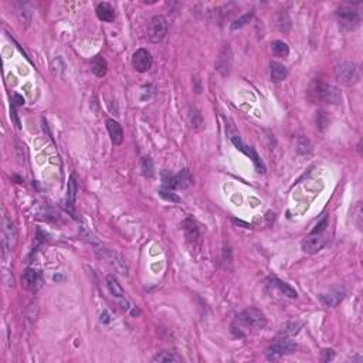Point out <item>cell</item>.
Here are the masks:
<instances>
[{"instance_id": "d590c367", "label": "cell", "mask_w": 363, "mask_h": 363, "mask_svg": "<svg viewBox=\"0 0 363 363\" xmlns=\"http://www.w3.org/2000/svg\"><path fill=\"white\" fill-rule=\"evenodd\" d=\"M111 319H110V315H108V312H104V313H101V322H104V324H108Z\"/></svg>"}, {"instance_id": "9c48e42d", "label": "cell", "mask_w": 363, "mask_h": 363, "mask_svg": "<svg viewBox=\"0 0 363 363\" xmlns=\"http://www.w3.org/2000/svg\"><path fill=\"white\" fill-rule=\"evenodd\" d=\"M97 252L100 254L101 258H104L118 274L124 277L128 276V265H126L125 260L122 258L121 254H118L113 250H108V249H100V250H97Z\"/></svg>"}, {"instance_id": "8992f818", "label": "cell", "mask_w": 363, "mask_h": 363, "mask_svg": "<svg viewBox=\"0 0 363 363\" xmlns=\"http://www.w3.org/2000/svg\"><path fill=\"white\" fill-rule=\"evenodd\" d=\"M228 138L231 140V143H233L240 152H243L244 155H247V156L250 158L251 161H252V163H254V166H255V170H257L258 173H265V166H264L263 161H261V158L258 156V153L254 150L252 146L246 145L237 134H230Z\"/></svg>"}, {"instance_id": "1f68e13d", "label": "cell", "mask_w": 363, "mask_h": 363, "mask_svg": "<svg viewBox=\"0 0 363 363\" xmlns=\"http://www.w3.org/2000/svg\"><path fill=\"white\" fill-rule=\"evenodd\" d=\"M334 358H335V352L332 351V349L322 351V361L324 362H331V361H334Z\"/></svg>"}, {"instance_id": "d6a6232c", "label": "cell", "mask_w": 363, "mask_h": 363, "mask_svg": "<svg viewBox=\"0 0 363 363\" xmlns=\"http://www.w3.org/2000/svg\"><path fill=\"white\" fill-rule=\"evenodd\" d=\"M23 104H25V98H23L22 95H19V94L13 95V100H12L13 107H22Z\"/></svg>"}, {"instance_id": "f546056e", "label": "cell", "mask_w": 363, "mask_h": 363, "mask_svg": "<svg viewBox=\"0 0 363 363\" xmlns=\"http://www.w3.org/2000/svg\"><path fill=\"white\" fill-rule=\"evenodd\" d=\"M159 195L162 196L163 199H166V200H170V201H175V203H177V201H180V199L176 196L175 193L172 192V190H169V189H162V190H159Z\"/></svg>"}, {"instance_id": "7a4b0ae2", "label": "cell", "mask_w": 363, "mask_h": 363, "mask_svg": "<svg viewBox=\"0 0 363 363\" xmlns=\"http://www.w3.org/2000/svg\"><path fill=\"white\" fill-rule=\"evenodd\" d=\"M336 17L340 28L345 31H353L361 26V14L351 6H340L336 10Z\"/></svg>"}, {"instance_id": "7402d4cb", "label": "cell", "mask_w": 363, "mask_h": 363, "mask_svg": "<svg viewBox=\"0 0 363 363\" xmlns=\"http://www.w3.org/2000/svg\"><path fill=\"white\" fill-rule=\"evenodd\" d=\"M152 361H153V362H182L183 359H182V356H179L176 352L165 351L161 352V353H158Z\"/></svg>"}, {"instance_id": "3957f363", "label": "cell", "mask_w": 363, "mask_h": 363, "mask_svg": "<svg viewBox=\"0 0 363 363\" xmlns=\"http://www.w3.org/2000/svg\"><path fill=\"white\" fill-rule=\"evenodd\" d=\"M17 244V228L9 217H3L1 223V247L3 255L6 257L9 252L14 250Z\"/></svg>"}, {"instance_id": "4dcf8cb0", "label": "cell", "mask_w": 363, "mask_h": 363, "mask_svg": "<svg viewBox=\"0 0 363 363\" xmlns=\"http://www.w3.org/2000/svg\"><path fill=\"white\" fill-rule=\"evenodd\" d=\"M311 152V145L309 142L305 138L300 139V145H298V153L301 155H305V153H309Z\"/></svg>"}, {"instance_id": "e575fe53", "label": "cell", "mask_w": 363, "mask_h": 363, "mask_svg": "<svg viewBox=\"0 0 363 363\" xmlns=\"http://www.w3.org/2000/svg\"><path fill=\"white\" fill-rule=\"evenodd\" d=\"M322 115H324V112L319 113V118H316V122H318V125H319L321 129H324L328 125V119H322Z\"/></svg>"}, {"instance_id": "f1b7e54d", "label": "cell", "mask_w": 363, "mask_h": 363, "mask_svg": "<svg viewBox=\"0 0 363 363\" xmlns=\"http://www.w3.org/2000/svg\"><path fill=\"white\" fill-rule=\"evenodd\" d=\"M142 172L145 176H149L152 177L153 176V162L150 158H143L142 161Z\"/></svg>"}, {"instance_id": "ac0fdd59", "label": "cell", "mask_w": 363, "mask_h": 363, "mask_svg": "<svg viewBox=\"0 0 363 363\" xmlns=\"http://www.w3.org/2000/svg\"><path fill=\"white\" fill-rule=\"evenodd\" d=\"M22 282H23V287L26 289H30V291H34L37 288L38 282H40V277H38V273L33 268H27L25 273H23V277H22Z\"/></svg>"}, {"instance_id": "277c9868", "label": "cell", "mask_w": 363, "mask_h": 363, "mask_svg": "<svg viewBox=\"0 0 363 363\" xmlns=\"http://www.w3.org/2000/svg\"><path fill=\"white\" fill-rule=\"evenodd\" d=\"M313 94L318 97V100L324 101L326 104H332V105H336L342 100V94L339 88L321 83V81L313 83Z\"/></svg>"}, {"instance_id": "52a82bcc", "label": "cell", "mask_w": 363, "mask_h": 363, "mask_svg": "<svg viewBox=\"0 0 363 363\" xmlns=\"http://www.w3.org/2000/svg\"><path fill=\"white\" fill-rule=\"evenodd\" d=\"M163 186L165 189L173 190V189H186L193 183V177L188 169H183L177 175H168L163 173Z\"/></svg>"}, {"instance_id": "d4e9b609", "label": "cell", "mask_w": 363, "mask_h": 363, "mask_svg": "<svg viewBox=\"0 0 363 363\" xmlns=\"http://www.w3.org/2000/svg\"><path fill=\"white\" fill-rule=\"evenodd\" d=\"M183 225H185L186 237H188L190 241H195L196 238L199 237V228H197V224H196L192 219H188Z\"/></svg>"}, {"instance_id": "5bb4252c", "label": "cell", "mask_w": 363, "mask_h": 363, "mask_svg": "<svg viewBox=\"0 0 363 363\" xmlns=\"http://www.w3.org/2000/svg\"><path fill=\"white\" fill-rule=\"evenodd\" d=\"M152 56L148 50L145 49H139L134 53L132 56V67L138 71V73H146L149 71L152 67Z\"/></svg>"}, {"instance_id": "603a6c76", "label": "cell", "mask_w": 363, "mask_h": 363, "mask_svg": "<svg viewBox=\"0 0 363 363\" xmlns=\"http://www.w3.org/2000/svg\"><path fill=\"white\" fill-rule=\"evenodd\" d=\"M77 182H75L74 176H70L68 179V188H67V204L70 207L74 206L75 196H77Z\"/></svg>"}, {"instance_id": "4fadbf2b", "label": "cell", "mask_w": 363, "mask_h": 363, "mask_svg": "<svg viewBox=\"0 0 363 363\" xmlns=\"http://www.w3.org/2000/svg\"><path fill=\"white\" fill-rule=\"evenodd\" d=\"M216 70L222 75H228L233 67V51L228 44L223 46V49L220 50L217 58H216Z\"/></svg>"}, {"instance_id": "ba28073f", "label": "cell", "mask_w": 363, "mask_h": 363, "mask_svg": "<svg viewBox=\"0 0 363 363\" xmlns=\"http://www.w3.org/2000/svg\"><path fill=\"white\" fill-rule=\"evenodd\" d=\"M107 285H108V289H110L111 295L113 297V300L116 301V304H118L122 309L129 311V309L132 308V304H131L129 298L126 297L125 291L122 289L121 284L118 282V279H116L113 276H107Z\"/></svg>"}, {"instance_id": "44dd1931", "label": "cell", "mask_w": 363, "mask_h": 363, "mask_svg": "<svg viewBox=\"0 0 363 363\" xmlns=\"http://www.w3.org/2000/svg\"><path fill=\"white\" fill-rule=\"evenodd\" d=\"M271 285L276 287L282 295H285V297H288V298H297V297H298L297 291L292 288L291 285H288L287 282H282L281 279L273 278V279H271Z\"/></svg>"}, {"instance_id": "9a60e30c", "label": "cell", "mask_w": 363, "mask_h": 363, "mask_svg": "<svg viewBox=\"0 0 363 363\" xmlns=\"http://www.w3.org/2000/svg\"><path fill=\"white\" fill-rule=\"evenodd\" d=\"M107 129L110 132V137L112 140L113 145H121L124 142V131H122V126L119 125L116 121L113 119H107Z\"/></svg>"}, {"instance_id": "836d02e7", "label": "cell", "mask_w": 363, "mask_h": 363, "mask_svg": "<svg viewBox=\"0 0 363 363\" xmlns=\"http://www.w3.org/2000/svg\"><path fill=\"white\" fill-rule=\"evenodd\" d=\"M10 116H12V119L14 121L16 126H17V128H22V125H20V119H19L17 112H16V107H13V105L12 108H10Z\"/></svg>"}, {"instance_id": "484cf974", "label": "cell", "mask_w": 363, "mask_h": 363, "mask_svg": "<svg viewBox=\"0 0 363 363\" xmlns=\"http://www.w3.org/2000/svg\"><path fill=\"white\" fill-rule=\"evenodd\" d=\"M302 328V324L301 322H288L285 325L281 328V334L282 335H287V336H294L297 335Z\"/></svg>"}, {"instance_id": "2e32d148", "label": "cell", "mask_w": 363, "mask_h": 363, "mask_svg": "<svg viewBox=\"0 0 363 363\" xmlns=\"http://www.w3.org/2000/svg\"><path fill=\"white\" fill-rule=\"evenodd\" d=\"M345 298V292L343 291H332V292H328V294H321L319 295V301L328 307V308H334L339 305L342 300Z\"/></svg>"}, {"instance_id": "cb8c5ba5", "label": "cell", "mask_w": 363, "mask_h": 363, "mask_svg": "<svg viewBox=\"0 0 363 363\" xmlns=\"http://www.w3.org/2000/svg\"><path fill=\"white\" fill-rule=\"evenodd\" d=\"M271 49H273V53L276 54L277 57H287L289 54V47L287 43L281 41V40H276L273 41L271 44Z\"/></svg>"}, {"instance_id": "7c38bea8", "label": "cell", "mask_w": 363, "mask_h": 363, "mask_svg": "<svg viewBox=\"0 0 363 363\" xmlns=\"http://www.w3.org/2000/svg\"><path fill=\"white\" fill-rule=\"evenodd\" d=\"M297 349V345H295V342H292V340H289V339L284 338V339H278L276 340L271 346H270V349H268V359H278L279 356H282V355H289V353H292V352Z\"/></svg>"}, {"instance_id": "e0dca14e", "label": "cell", "mask_w": 363, "mask_h": 363, "mask_svg": "<svg viewBox=\"0 0 363 363\" xmlns=\"http://www.w3.org/2000/svg\"><path fill=\"white\" fill-rule=\"evenodd\" d=\"M95 12H97L98 19L102 20V22L111 23V22H113V19H115V10H113V7L108 1H101V3H98Z\"/></svg>"}, {"instance_id": "5b68a950", "label": "cell", "mask_w": 363, "mask_h": 363, "mask_svg": "<svg viewBox=\"0 0 363 363\" xmlns=\"http://www.w3.org/2000/svg\"><path fill=\"white\" fill-rule=\"evenodd\" d=\"M335 77L339 83L345 85H352L359 81V68L355 63L343 61L335 67Z\"/></svg>"}, {"instance_id": "30bf717a", "label": "cell", "mask_w": 363, "mask_h": 363, "mask_svg": "<svg viewBox=\"0 0 363 363\" xmlns=\"http://www.w3.org/2000/svg\"><path fill=\"white\" fill-rule=\"evenodd\" d=\"M168 33V22L163 16H153L150 19L148 37L152 43H161Z\"/></svg>"}, {"instance_id": "ffe728a7", "label": "cell", "mask_w": 363, "mask_h": 363, "mask_svg": "<svg viewBox=\"0 0 363 363\" xmlns=\"http://www.w3.org/2000/svg\"><path fill=\"white\" fill-rule=\"evenodd\" d=\"M270 67H271V80L274 83H279V81L285 80L288 71H287V67L284 64L278 63V61H271Z\"/></svg>"}, {"instance_id": "6da1fadb", "label": "cell", "mask_w": 363, "mask_h": 363, "mask_svg": "<svg viewBox=\"0 0 363 363\" xmlns=\"http://www.w3.org/2000/svg\"><path fill=\"white\" fill-rule=\"evenodd\" d=\"M240 325L246 326L249 329H264L267 325V319L261 311L257 308H247L243 312H240L236 318Z\"/></svg>"}, {"instance_id": "83f0119b", "label": "cell", "mask_w": 363, "mask_h": 363, "mask_svg": "<svg viewBox=\"0 0 363 363\" xmlns=\"http://www.w3.org/2000/svg\"><path fill=\"white\" fill-rule=\"evenodd\" d=\"M252 16H254V12H249V13H246L244 16L238 17L237 20H234V22H233V25H231V30H237V28H241L243 26L247 25L251 19H252Z\"/></svg>"}, {"instance_id": "4316f807", "label": "cell", "mask_w": 363, "mask_h": 363, "mask_svg": "<svg viewBox=\"0 0 363 363\" xmlns=\"http://www.w3.org/2000/svg\"><path fill=\"white\" fill-rule=\"evenodd\" d=\"M189 118H190V124L195 129H199L203 125V118H201V113L196 110V108H190V112H189Z\"/></svg>"}, {"instance_id": "d6986e66", "label": "cell", "mask_w": 363, "mask_h": 363, "mask_svg": "<svg viewBox=\"0 0 363 363\" xmlns=\"http://www.w3.org/2000/svg\"><path fill=\"white\" fill-rule=\"evenodd\" d=\"M107 70H108V64H107L105 58H104L102 56H95V57L91 60V71L97 75L98 78L105 77Z\"/></svg>"}, {"instance_id": "8fae6325", "label": "cell", "mask_w": 363, "mask_h": 363, "mask_svg": "<svg viewBox=\"0 0 363 363\" xmlns=\"http://www.w3.org/2000/svg\"><path fill=\"white\" fill-rule=\"evenodd\" d=\"M326 241H328L326 231H324V233H312L311 231V234L302 241V250L307 254H316L318 251L324 249Z\"/></svg>"}]
</instances>
